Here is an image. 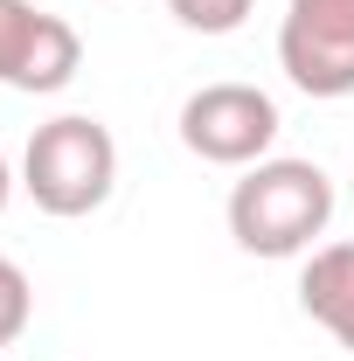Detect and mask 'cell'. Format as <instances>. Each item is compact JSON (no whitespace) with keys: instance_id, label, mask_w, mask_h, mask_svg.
<instances>
[{"instance_id":"obj_1","label":"cell","mask_w":354,"mask_h":361,"mask_svg":"<svg viewBox=\"0 0 354 361\" xmlns=\"http://www.w3.org/2000/svg\"><path fill=\"white\" fill-rule=\"evenodd\" d=\"M334 223V180L312 160H257L229 188V236L250 257H306Z\"/></svg>"},{"instance_id":"obj_2","label":"cell","mask_w":354,"mask_h":361,"mask_svg":"<svg viewBox=\"0 0 354 361\" xmlns=\"http://www.w3.org/2000/svg\"><path fill=\"white\" fill-rule=\"evenodd\" d=\"M21 188H28V202L42 216H63V223L90 216L118 188V139L90 111H63V118L35 126L28 153H21Z\"/></svg>"},{"instance_id":"obj_3","label":"cell","mask_w":354,"mask_h":361,"mask_svg":"<svg viewBox=\"0 0 354 361\" xmlns=\"http://www.w3.org/2000/svg\"><path fill=\"white\" fill-rule=\"evenodd\" d=\"M278 104L257 84H202L181 104V146L209 167H257L278 146Z\"/></svg>"},{"instance_id":"obj_4","label":"cell","mask_w":354,"mask_h":361,"mask_svg":"<svg viewBox=\"0 0 354 361\" xmlns=\"http://www.w3.org/2000/svg\"><path fill=\"white\" fill-rule=\"evenodd\" d=\"M278 70L306 97L354 90V0H292L278 28Z\"/></svg>"},{"instance_id":"obj_5","label":"cell","mask_w":354,"mask_h":361,"mask_svg":"<svg viewBox=\"0 0 354 361\" xmlns=\"http://www.w3.org/2000/svg\"><path fill=\"white\" fill-rule=\"evenodd\" d=\"M299 306L354 355V243H319L299 271Z\"/></svg>"},{"instance_id":"obj_6","label":"cell","mask_w":354,"mask_h":361,"mask_svg":"<svg viewBox=\"0 0 354 361\" xmlns=\"http://www.w3.org/2000/svg\"><path fill=\"white\" fill-rule=\"evenodd\" d=\"M42 7L35 0H0V84H14L21 77V63H28V49L42 35Z\"/></svg>"},{"instance_id":"obj_7","label":"cell","mask_w":354,"mask_h":361,"mask_svg":"<svg viewBox=\"0 0 354 361\" xmlns=\"http://www.w3.org/2000/svg\"><path fill=\"white\" fill-rule=\"evenodd\" d=\"M250 7H257V0H167V14H174L181 28H195V35H229V28H243Z\"/></svg>"},{"instance_id":"obj_8","label":"cell","mask_w":354,"mask_h":361,"mask_svg":"<svg viewBox=\"0 0 354 361\" xmlns=\"http://www.w3.org/2000/svg\"><path fill=\"white\" fill-rule=\"evenodd\" d=\"M28 313H35V285H28V271L14 264V257H0V348L21 341Z\"/></svg>"},{"instance_id":"obj_9","label":"cell","mask_w":354,"mask_h":361,"mask_svg":"<svg viewBox=\"0 0 354 361\" xmlns=\"http://www.w3.org/2000/svg\"><path fill=\"white\" fill-rule=\"evenodd\" d=\"M7 195H14V167H7V153H0V209H7Z\"/></svg>"}]
</instances>
